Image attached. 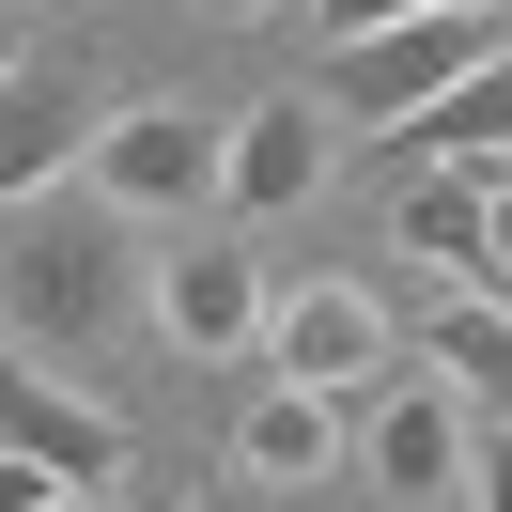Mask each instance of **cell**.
Returning <instances> with one entry per match:
<instances>
[{
  "label": "cell",
  "mask_w": 512,
  "mask_h": 512,
  "mask_svg": "<svg viewBox=\"0 0 512 512\" xmlns=\"http://www.w3.org/2000/svg\"><path fill=\"white\" fill-rule=\"evenodd\" d=\"M466 295H497V311H512V171H497V233H481V280Z\"/></svg>",
  "instance_id": "16"
},
{
  "label": "cell",
  "mask_w": 512,
  "mask_h": 512,
  "mask_svg": "<svg viewBox=\"0 0 512 512\" xmlns=\"http://www.w3.org/2000/svg\"><path fill=\"white\" fill-rule=\"evenodd\" d=\"M419 16H497V0H419Z\"/></svg>",
  "instance_id": "17"
},
{
  "label": "cell",
  "mask_w": 512,
  "mask_h": 512,
  "mask_svg": "<svg viewBox=\"0 0 512 512\" xmlns=\"http://www.w3.org/2000/svg\"><path fill=\"white\" fill-rule=\"evenodd\" d=\"M295 16H311L326 47H357V32H388V16H419V0H295Z\"/></svg>",
  "instance_id": "15"
},
{
  "label": "cell",
  "mask_w": 512,
  "mask_h": 512,
  "mask_svg": "<svg viewBox=\"0 0 512 512\" xmlns=\"http://www.w3.org/2000/svg\"><path fill=\"white\" fill-rule=\"evenodd\" d=\"M264 373L326 388V404H373V373H404V326H388V295H357V280H295L280 311H264Z\"/></svg>",
  "instance_id": "4"
},
{
  "label": "cell",
  "mask_w": 512,
  "mask_h": 512,
  "mask_svg": "<svg viewBox=\"0 0 512 512\" xmlns=\"http://www.w3.org/2000/svg\"><path fill=\"white\" fill-rule=\"evenodd\" d=\"M140 512H171V497H140Z\"/></svg>",
  "instance_id": "21"
},
{
  "label": "cell",
  "mask_w": 512,
  "mask_h": 512,
  "mask_svg": "<svg viewBox=\"0 0 512 512\" xmlns=\"http://www.w3.org/2000/svg\"><path fill=\"white\" fill-rule=\"evenodd\" d=\"M326 125H342L326 94H264L249 125L218 140V202H233V218H295V202L326 187Z\"/></svg>",
  "instance_id": "6"
},
{
  "label": "cell",
  "mask_w": 512,
  "mask_h": 512,
  "mask_svg": "<svg viewBox=\"0 0 512 512\" xmlns=\"http://www.w3.org/2000/svg\"><path fill=\"white\" fill-rule=\"evenodd\" d=\"M171 512H233V497H171Z\"/></svg>",
  "instance_id": "20"
},
{
  "label": "cell",
  "mask_w": 512,
  "mask_h": 512,
  "mask_svg": "<svg viewBox=\"0 0 512 512\" xmlns=\"http://www.w3.org/2000/svg\"><path fill=\"white\" fill-rule=\"evenodd\" d=\"M357 450H373L388 497H450V481H466V419H450V388H419V373H373Z\"/></svg>",
  "instance_id": "8"
},
{
  "label": "cell",
  "mask_w": 512,
  "mask_h": 512,
  "mask_svg": "<svg viewBox=\"0 0 512 512\" xmlns=\"http://www.w3.org/2000/svg\"><path fill=\"white\" fill-rule=\"evenodd\" d=\"M450 497H466V512H512V419L466 435V481H450Z\"/></svg>",
  "instance_id": "14"
},
{
  "label": "cell",
  "mask_w": 512,
  "mask_h": 512,
  "mask_svg": "<svg viewBox=\"0 0 512 512\" xmlns=\"http://www.w3.org/2000/svg\"><path fill=\"white\" fill-rule=\"evenodd\" d=\"M419 342H435V373H450V388H481V404L512 419V311H497V295H450Z\"/></svg>",
  "instance_id": "13"
},
{
  "label": "cell",
  "mask_w": 512,
  "mask_h": 512,
  "mask_svg": "<svg viewBox=\"0 0 512 512\" xmlns=\"http://www.w3.org/2000/svg\"><path fill=\"white\" fill-rule=\"evenodd\" d=\"M0 16H16V0H0Z\"/></svg>",
  "instance_id": "23"
},
{
  "label": "cell",
  "mask_w": 512,
  "mask_h": 512,
  "mask_svg": "<svg viewBox=\"0 0 512 512\" xmlns=\"http://www.w3.org/2000/svg\"><path fill=\"white\" fill-rule=\"evenodd\" d=\"M0 450H32V466L78 481V497H94V481H125V419H94L63 373H32L16 342H0Z\"/></svg>",
  "instance_id": "7"
},
{
  "label": "cell",
  "mask_w": 512,
  "mask_h": 512,
  "mask_svg": "<svg viewBox=\"0 0 512 512\" xmlns=\"http://www.w3.org/2000/svg\"><path fill=\"white\" fill-rule=\"evenodd\" d=\"M202 16H280V0H202Z\"/></svg>",
  "instance_id": "18"
},
{
  "label": "cell",
  "mask_w": 512,
  "mask_h": 512,
  "mask_svg": "<svg viewBox=\"0 0 512 512\" xmlns=\"http://www.w3.org/2000/svg\"><path fill=\"white\" fill-rule=\"evenodd\" d=\"M63 512H94V497H63Z\"/></svg>",
  "instance_id": "22"
},
{
  "label": "cell",
  "mask_w": 512,
  "mask_h": 512,
  "mask_svg": "<svg viewBox=\"0 0 512 512\" xmlns=\"http://www.w3.org/2000/svg\"><path fill=\"white\" fill-rule=\"evenodd\" d=\"M404 140V171H512V47L481 78H450L435 109H419V125H388Z\"/></svg>",
  "instance_id": "11"
},
{
  "label": "cell",
  "mask_w": 512,
  "mask_h": 512,
  "mask_svg": "<svg viewBox=\"0 0 512 512\" xmlns=\"http://www.w3.org/2000/svg\"><path fill=\"white\" fill-rule=\"evenodd\" d=\"M388 233H404L419 264H450V295H466L481 280V233H497V171H404Z\"/></svg>",
  "instance_id": "12"
},
{
  "label": "cell",
  "mask_w": 512,
  "mask_h": 512,
  "mask_svg": "<svg viewBox=\"0 0 512 512\" xmlns=\"http://www.w3.org/2000/svg\"><path fill=\"white\" fill-rule=\"evenodd\" d=\"M218 109H187V94H140V109H109V125H94V156H78V171H94V202H109V218H187V202H218Z\"/></svg>",
  "instance_id": "2"
},
{
  "label": "cell",
  "mask_w": 512,
  "mask_h": 512,
  "mask_svg": "<svg viewBox=\"0 0 512 512\" xmlns=\"http://www.w3.org/2000/svg\"><path fill=\"white\" fill-rule=\"evenodd\" d=\"M125 311H140V218H109L94 187L0 202V342L16 357H78Z\"/></svg>",
  "instance_id": "1"
},
{
  "label": "cell",
  "mask_w": 512,
  "mask_h": 512,
  "mask_svg": "<svg viewBox=\"0 0 512 512\" xmlns=\"http://www.w3.org/2000/svg\"><path fill=\"white\" fill-rule=\"evenodd\" d=\"M0 78H16V16H0Z\"/></svg>",
  "instance_id": "19"
},
{
  "label": "cell",
  "mask_w": 512,
  "mask_h": 512,
  "mask_svg": "<svg viewBox=\"0 0 512 512\" xmlns=\"http://www.w3.org/2000/svg\"><path fill=\"white\" fill-rule=\"evenodd\" d=\"M156 342L171 357H264V264L249 249H156Z\"/></svg>",
  "instance_id": "5"
},
{
  "label": "cell",
  "mask_w": 512,
  "mask_h": 512,
  "mask_svg": "<svg viewBox=\"0 0 512 512\" xmlns=\"http://www.w3.org/2000/svg\"><path fill=\"white\" fill-rule=\"evenodd\" d=\"M342 435H357V404H326V388H280V373L233 404V466H249V481H326V466H342Z\"/></svg>",
  "instance_id": "10"
},
{
  "label": "cell",
  "mask_w": 512,
  "mask_h": 512,
  "mask_svg": "<svg viewBox=\"0 0 512 512\" xmlns=\"http://www.w3.org/2000/svg\"><path fill=\"white\" fill-rule=\"evenodd\" d=\"M497 63V16H388V32L326 47V109H357V125H419V109L450 94V78Z\"/></svg>",
  "instance_id": "3"
},
{
  "label": "cell",
  "mask_w": 512,
  "mask_h": 512,
  "mask_svg": "<svg viewBox=\"0 0 512 512\" xmlns=\"http://www.w3.org/2000/svg\"><path fill=\"white\" fill-rule=\"evenodd\" d=\"M78 156H94V94H78L63 63H16V78H0V202L63 187Z\"/></svg>",
  "instance_id": "9"
}]
</instances>
